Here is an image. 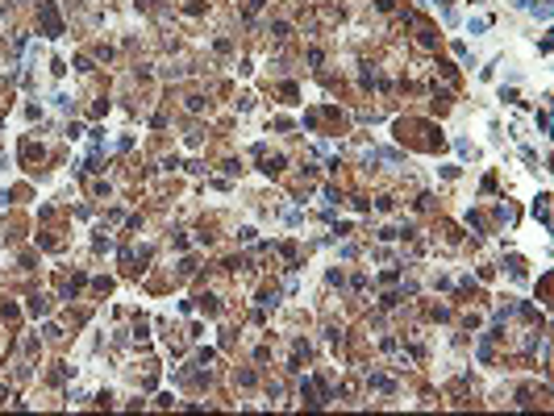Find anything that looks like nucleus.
Instances as JSON below:
<instances>
[{
    "label": "nucleus",
    "instance_id": "nucleus-1",
    "mask_svg": "<svg viewBox=\"0 0 554 416\" xmlns=\"http://www.w3.org/2000/svg\"><path fill=\"white\" fill-rule=\"evenodd\" d=\"M42 21H46V38H58V34H63V25H58L54 5H42Z\"/></svg>",
    "mask_w": 554,
    "mask_h": 416
}]
</instances>
